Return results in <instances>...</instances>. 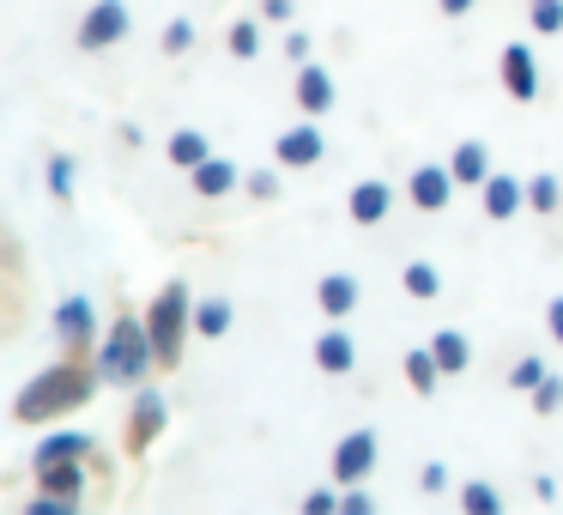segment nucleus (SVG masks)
I'll list each match as a JSON object with an SVG mask.
<instances>
[{
  "label": "nucleus",
  "instance_id": "obj_24",
  "mask_svg": "<svg viewBox=\"0 0 563 515\" xmlns=\"http://www.w3.org/2000/svg\"><path fill=\"white\" fill-rule=\"evenodd\" d=\"M406 382H412V394H437V382H442V364H437V352H430V346H418V352H406Z\"/></svg>",
  "mask_w": 563,
  "mask_h": 515
},
{
  "label": "nucleus",
  "instance_id": "obj_16",
  "mask_svg": "<svg viewBox=\"0 0 563 515\" xmlns=\"http://www.w3.org/2000/svg\"><path fill=\"white\" fill-rule=\"evenodd\" d=\"M236 183H243V171H236L231 158H200L195 171H188V188H195L200 200H224Z\"/></svg>",
  "mask_w": 563,
  "mask_h": 515
},
{
  "label": "nucleus",
  "instance_id": "obj_14",
  "mask_svg": "<svg viewBox=\"0 0 563 515\" xmlns=\"http://www.w3.org/2000/svg\"><path fill=\"white\" fill-rule=\"evenodd\" d=\"M478 207H485V219H490V224L515 219V212L527 207V183H521V176L490 171V176H485V188H478Z\"/></svg>",
  "mask_w": 563,
  "mask_h": 515
},
{
  "label": "nucleus",
  "instance_id": "obj_4",
  "mask_svg": "<svg viewBox=\"0 0 563 515\" xmlns=\"http://www.w3.org/2000/svg\"><path fill=\"white\" fill-rule=\"evenodd\" d=\"M164 425H170V401H164V388L140 382L134 401H128V425H122V449H128V461H146V449L164 437Z\"/></svg>",
  "mask_w": 563,
  "mask_h": 515
},
{
  "label": "nucleus",
  "instance_id": "obj_39",
  "mask_svg": "<svg viewBox=\"0 0 563 515\" xmlns=\"http://www.w3.org/2000/svg\"><path fill=\"white\" fill-rule=\"evenodd\" d=\"M545 333H551V346H563V297L545 304Z\"/></svg>",
  "mask_w": 563,
  "mask_h": 515
},
{
  "label": "nucleus",
  "instance_id": "obj_12",
  "mask_svg": "<svg viewBox=\"0 0 563 515\" xmlns=\"http://www.w3.org/2000/svg\"><path fill=\"white\" fill-rule=\"evenodd\" d=\"M291 98H297V110L303 116H328L333 103H340V86H333V74L328 67H316V62H297V86H291Z\"/></svg>",
  "mask_w": 563,
  "mask_h": 515
},
{
  "label": "nucleus",
  "instance_id": "obj_41",
  "mask_svg": "<svg viewBox=\"0 0 563 515\" xmlns=\"http://www.w3.org/2000/svg\"><path fill=\"white\" fill-rule=\"evenodd\" d=\"M533 497H539V503H558V479L539 473V479H533Z\"/></svg>",
  "mask_w": 563,
  "mask_h": 515
},
{
  "label": "nucleus",
  "instance_id": "obj_20",
  "mask_svg": "<svg viewBox=\"0 0 563 515\" xmlns=\"http://www.w3.org/2000/svg\"><path fill=\"white\" fill-rule=\"evenodd\" d=\"M31 473H37V485L55 491V497H86L91 461H49V467H31Z\"/></svg>",
  "mask_w": 563,
  "mask_h": 515
},
{
  "label": "nucleus",
  "instance_id": "obj_18",
  "mask_svg": "<svg viewBox=\"0 0 563 515\" xmlns=\"http://www.w3.org/2000/svg\"><path fill=\"white\" fill-rule=\"evenodd\" d=\"M236 328V304L224 292L212 297H195V340H224Z\"/></svg>",
  "mask_w": 563,
  "mask_h": 515
},
{
  "label": "nucleus",
  "instance_id": "obj_6",
  "mask_svg": "<svg viewBox=\"0 0 563 515\" xmlns=\"http://www.w3.org/2000/svg\"><path fill=\"white\" fill-rule=\"evenodd\" d=\"M49 333L67 352H98V304H91L86 292H67L62 304L49 309Z\"/></svg>",
  "mask_w": 563,
  "mask_h": 515
},
{
  "label": "nucleus",
  "instance_id": "obj_21",
  "mask_svg": "<svg viewBox=\"0 0 563 515\" xmlns=\"http://www.w3.org/2000/svg\"><path fill=\"white\" fill-rule=\"evenodd\" d=\"M430 352H437L442 376H466V364H473V340L461 328H437L430 333Z\"/></svg>",
  "mask_w": 563,
  "mask_h": 515
},
{
  "label": "nucleus",
  "instance_id": "obj_19",
  "mask_svg": "<svg viewBox=\"0 0 563 515\" xmlns=\"http://www.w3.org/2000/svg\"><path fill=\"white\" fill-rule=\"evenodd\" d=\"M449 171H454V183H461V188H485L490 146H485V140H461V146L449 152Z\"/></svg>",
  "mask_w": 563,
  "mask_h": 515
},
{
  "label": "nucleus",
  "instance_id": "obj_15",
  "mask_svg": "<svg viewBox=\"0 0 563 515\" xmlns=\"http://www.w3.org/2000/svg\"><path fill=\"white\" fill-rule=\"evenodd\" d=\"M345 212H352V224H364V231H369V224H382L394 212V188L382 183V176H364V183L345 195Z\"/></svg>",
  "mask_w": 563,
  "mask_h": 515
},
{
  "label": "nucleus",
  "instance_id": "obj_36",
  "mask_svg": "<svg viewBox=\"0 0 563 515\" xmlns=\"http://www.w3.org/2000/svg\"><path fill=\"white\" fill-rule=\"evenodd\" d=\"M340 503H345V491H309V497H303V509H309V515H333Z\"/></svg>",
  "mask_w": 563,
  "mask_h": 515
},
{
  "label": "nucleus",
  "instance_id": "obj_42",
  "mask_svg": "<svg viewBox=\"0 0 563 515\" xmlns=\"http://www.w3.org/2000/svg\"><path fill=\"white\" fill-rule=\"evenodd\" d=\"M437 7H442V19H466V13L478 7V0H437Z\"/></svg>",
  "mask_w": 563,
  "mask_h": 515
},
{
  "label": "nucleus",
  "instance_id": "obj_32",
  "mask_svg": "<svg viewBox=\"0 0 563 515\" xmlns=\"http://www.w3.org/2000/svg\"><path fill=\"white\" fill-rule=\"evenodd\" d=\"M558 406H563V376H545V382L533 388V413H539V418H551Z\"/></svg>",
  "mask_w": 563,
  "mask_h": 515
},
{
  "label": "nucleus",
  "instance_id": "obj_34",
  "mask_svg": "<svg viewBox=\"0 0 563 515\" xmlns=\"http://www.w3.org/2000/svg\"><path fill=\"white\" fill-rule=\"evenodd\" d=\"M449 485H454V479H449V467H442V461L418 467V491H424V497H437V491H449Z\"/></svg>",
  "mask_w": 563,
  "mask_h": 515
},
{
  "label": "nucleus",
  "instance_id": "obj_7",
  "mask_svg": "<svg viewBox=\"0 0 563 515\" xmlns=\"http://www.w3.org/2000/svg\"><path fill=\"white\" fill-rule=\"evenodd\" d=\"M376 461H382V437L369 425H357V430H345L340 442H333V485H364L369 473H376Z\"/></svg>",
  "mask_w": 563,
  "mask_h": 515
},
{
  "label": "nucleus",
  "instance_id": "obj_3",
  "mask_svg": "<svg viewBox=\"0 0 563 515\" xmlns=\"http://www.w3.org/2000/svg\"><path fill=\"white\" fill-rule=\"evenodd\" d=\"M146 328H152V346H158V370H176L183 346L195 340V292H188V280H170L158 297H152Z\"/></svg>",
  "mask_w": 563,
  "mask_h": 515
},
{
  "label": "nucleus",
  "instance_id": "obj_33",
  "mask_svg": "<svg viewBox=\"0 0 563 515\" xmlns=\"http://www.w3.org/2000/svg\"><path fill=\"white\" fill-rule=\"evenodd\" d=\"M79 503H86V497H55V491H37V497H31V515H74Z\"/></svg>",
  "mask_w": 563,
  "mask_h": 515
},
{
  "label": "nucleus",
  "instance_id": "obj_28",
  "mask_svg": "<svg viewBox=\"0 0 563 515\" xmlns=\"http://www.w3.org/2000/svg\"><path fill=\"white\" fill-rule=\"evenodd\" d=\"M527 25L533 37H563V0H527Z\"/></svg>",
  "mask_w": 563,
  "mask_h": 515
},
{
  "label": "nucleus",
  "instance_id": "obj_29",
  "mask_svg": "<svg viewBox=\"0 0 563 515\" xmlns=\"http://www.w3.org/2000/svg\"><path fill=\"white\" fill-rule=\"evenodd\" d=\"M224 50H231L236 62H255V55H261V25H255V19H236V25L224 31Z\"/></svg>",
  "mask_w": 563,
  "mask_h": 515
},
{
  "label": "nucleus",
  "instance_id": "obj_40",
  "mask_svg": "<svg viewBox=\"0 0 563 515\" xmlns=\"http://www.w3.org/2000/svg\"><path fill=\"white\" fill-rule=\"evenodd\" d=\"M309 50H316V43H309L303 31H285V55H291V62H309Z\"/></svg>",
  "mask_w": 563,
  "mask_h": 515
},
{
  "label": "nucleus",
  "instance_id": "obj_1",
  "mask_svg": "<svg viewBox=\"0 0 563 515\" xmlns=\"http://www.w3.org/2000/svg\"><path fill=\"white\" fill-rule=\"evenodd\" d=\"M98 382H103L98 376V352H67V358H55L49 370H37V376L19 388L13 418L19 425H49V418L86 406L91 394H98Z\"/></svg>",
  "mask_w": 563,
  "mask_h": 515
},
{
  "label": "nucleus",
  "instance_id": "obj_23",
  "mask_svg": "<svg viewBox=\"0 0 563 515\" xmlns=\"http://www.w3.org/2000/svg\"><path fill=\"white\" fill-rule=\"evenodd\" d=\"M400 292L412 297V304L442 297V267H437V261H406V267H400Z\"/></svg>",
  "mask_w": 563,
  "mask_h": 515
},
{
  "label": "nucleus",
  "instance_id": "obj_13",
  "mask_svg": "<svg viewBox=\"0 0 563 515\" xmlns=\"http://www.w3.org/2000/svg\"><path fill=\"white\" fill-rule=\"evenodd\" d=\"M316 370L321 376H352L357 370V340L345 333V321H328L316 333Z\"/></svg>",
  "mask_w": 563,
  "mask_h": 515
},
{
  "label": "nucleus",
  "instance_id": "obj_22",
  "mask_svg": "<svg viewBox=\"0 0 563 515\" xmlns=\"http://www.w3.org/2000/svg\"><path fill=\"white\" fill-rule=\"evenodd\" d=\"M164 158H170L176 171H195L200 158H212V140L200 134V128H176V134L164 140Z\"/></svg>",
  "mask_w": 563,
  "mask_h": 515
},
{
  "label": "nucleus",
  "instance_id": "obj_2",
  "mask_svg": "<svg viewBox=\"0 0 563 515\" xmlns=\"http://www.w3.org/2000/svg\"><path fill=\"white\" fill-rule=\"evenodd\" d=\"M152 370H158L152 328L134 316V309H115L110 333L98 340V376L110 382V388H140V382H152Z\"/></svg>",
  "mask_w": 563,
  "mask_h": 515
},
{
  "label": "nucleus",
  "instance_id": "obj_8",
  "mask_svg": "<svg viewBox=\"0 0 563 515\" xmlns=\"http://www.w3.org/2000/svg\"><path fill=\"white\" fill-rule=\"evenodd\" d=\"M49 461H91V473L110 479V461L98 454V437H91V430H55V437H43L37 449H31V467H49Z\"/></svg>",
  "mask_w": 563,
  "mask_h": 515
},
{
  "label": "nucleus",
  "instance_id": "obj_37",
  "mask_svg": "<svg viewBox=\"0 0 563 515\" xmlns=\"http://www.w3.org/2000/svg\"><path fill=\"white\" fill-rule=\"evenodd\" d=\"M297 0H261V19H273V25H291Z\"/></svg>",
  "mask_w": 563,
  "mask_h": 515
},
{
  "label": "nucleus",
  "instance_id": "obj_5",
  "mask_svg": "<svg viewBox=\"0 0 563 515\" xmlns=\"http://www.w3.org/2000/svg\"><path fill=\"white\" fill-rule=\"evenodd\" d=\"M128 31H134L128 0H91L86 19H79V31H74V43L86 55H103V50H115V43H128Z\"/></svg>",
  "mask_w": 563,
  "mask_h": 515
},
{
  "label": "nucleus",
  "instance_id": "obj_35",
  "mask_svg": "<svg viewBox=\"0 0 563 515\" xmlns=\"http://www.w3.org/2000/svg\"><path fill=\"white\" fill-rule=\"evenodd\" d=\"M243 188H249V200H273L279 195V171H249Z\"/></svg>",
  "mask_w": 563,
  "mask_h": 515
},
{
  "label": "nucleus",
  "instance_id": "obj_9",
  "mask_svg": "<svg viewBox=\"0 0 563 515\" xmlns=\"http://www.w3.org/2000/svg\"><path fill=\"white\" fill-rule=\"evenodd\" d=\"M321 152H328V140H321L316 116L285 128V134L273 140V164H279V171H309V164H321Z\"/></svg>",
  "mask_w": 563,
  "mask_h": 515
},
{
  "label": "nucleus",
  "instance_id": "obj_25",
  "mask_svg": "<svg viewBox=\"0 0 563 515\" xmlns=\"http://www.w3.org/2000/svg\"><path fill=\"white\" fill-rule=\"evenodd\" d=\"M461 509L466 515H497L503 509V491L490 485V479H466V485H461Z\"/></svg>",
  "mask_w": 563,
  "mask_h": 515
},
{
  "label": "nucleus",
  "instance_id": "obj_11",
  "mask_svg": "<svg viewBox=\"0 0 563 515\" xmlns=\"http://www.w3.org/2000/svg\"><path fill=\"white\" fill-rule=\"evenodd\" d=\"M454 188H461V183H454L449 164H418V171L406 176V200H412L418 212H442L454 200Z\"/></svg>",
  "mask_w": 563,
  "mask_h": 515
},
{
  "label": "nucleus",
  "instance_id": "obj_38",
  "mask_svg": "<svg viewBox=\"0 0 563 515\" xmlns=\"http://www.w3.org/2000/svg\"><path fill=\"white\" fill-rule=\"evenodd\" d=\"M345 515H369L376 509V497H369V491H357V485H345V503H340Z\"/></svg>",
  "mask_w": 563,
  "mask_h": 515
},
{
  "label": "nucleus",
  "instance_id": "obj_30",
  "mask_svg": "<svg viewBox=\"0 0 563 515\" xmlns=\"http://www.w3.org/2000/svg\"><path fill=\"white\" fill-rule=\"evenodd\" d=\"M545 376H551V370H545V358H539V352H527V358H515V364H509V388L515 394H533Z\"/></svg>",
  "mask_w": 563,
  "mask_h": 515
},
{
  "label": "nucleus",
  "instance_id": "obj_31",
  "mask_svg": "<svg viewBox=\"0 0 563 515\" xmlns=\"http://www.w3.org/2000/svg\"><path fill=\"white\" fill-rule=\"evenodd\" d=\"M195 50V19H170L164 25V55H188Z\"/></svg>",
  "mask_w": 563,
  "mask_h": 515
},
{
  "label": "nucleus",
  "instance_id": "obj_26",
  "mask_svg": "<svg viewBox=\"0 0 563 515\" xmlns=\"http://www.w3.org/2000/svg\"><path fill=\"white\" fill-rule=\"evenodd\" d=\"M43 183H49V200H74V158L67 152H49V164H43Z\"/></svg>",
  "mask_w": 563,
  "mask_h": 515
},
{
  "label": "nucleus",
  "instance_id": "obj_10",
  "mask_svg": "<svg viewBox=\"0 0 563 515\" xmlns=\"http://www.w3.org/2000/svg\"><path fill=\"white\" fill-rule=\"evenodd\" d=\"M497 79L515 103H533L539 98V62H533V43H503V62H497Z\"/></svg>",
  "mask_w": 563,
  "mask_h": 515
},
{
  "label": "nucleus",
  "instance_id": "obj_17",
  "mask_svg": "<svg viewBox=\"0 0 563 515\" xmlns=\"http://www.w3.org/2000/svg\"><path fill=\"white\" fill-rule=\"evenodd\" d=\"M357 297H364V292H357V280H352V273H321L316 304H321V316H328V321H345V316L357 309Z\"/></svg>",
  "mask_w": 563,
  "mask_h": 515
},
{
  "label": "nucleus",
  "instance_id": "obj_27",
  "mask_svg": "<svg viewBox=\"0 0 563 515\" xmlns=\"http://www.w3.org/2000/svg\"><path fill=\"white\" fill-rule=\"evenodd\" d=\"M558 200H563V176H551V171L527 176V207L533 212H558Z\"/></svg>",
  "mask_w": 563,
  "mask_h": 515
}]
</instances>
